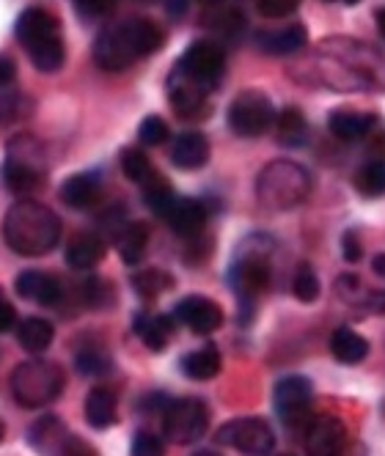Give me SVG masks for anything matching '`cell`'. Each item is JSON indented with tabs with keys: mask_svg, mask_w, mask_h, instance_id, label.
I'll list each match as a JSON object with an SVG mask.
<instances>
[{
	"mask_svg": "<svg viewBox=\"0 0 385 456\" xmlns=\"http://www.w3.org/2000/svg\"><path fill=\"white\" fill-rule=\"evenodd\" d=\"M275 129L281 143H300L306 135V118L298 108H286L281 116H275Z\"/></svg>",
	"mask_w": 385,
	"mask_h": 456,
	"instance_id": "obj_33",
	"label": "cell"
},
{
	"mask_svg": "<svg viewBox=\"0 0 385 456\" xmlns=\"http://www.w3.org/2000/svg\"><path fill=\"white\" fill-rule=\"evenodd\" d=\"M201 22L220 37H240L245 30V14L234 4H207Z\"/></svg>",
	"mask_w": 385,
	"mask_h": 456,
	"instance_id": "obj_22",
	"label": "cell"
},
{
	"mask_svg": "<svg viewBox=\"0 0 385 456\" xmlns=\"http://www.w3.org/2000/svg\"><path fill=\"white\" fill-rule=\"evenodd\" d=\"M356 187L366 199H380L385 195V159H372L356 174Z\"/></svg>",
	"mask_w": 385,
	"mask_h": 456,
	"instance_id": "obj_31",
	"label": "cell"
},
{
	"mask_svg": "<svg viewBox=\"0 0 385 456\" xmlns=\"http://www.w3.org/2000/svg\"><path fill=\"white\" fill-rule=\"evenodd\" d=\"M184 6H187V0H168V12H171V17H182V14H184Z\"/></svg>",
	"mask_w": 385,
	"mask_h": 456,
	"instance_id": "obj_46",
	"label": "cell"
},
{
	"mask_svg": "<svg viewBox=\"0 0 385 456\" xmlns=\"http://www.w3.org/2000/svg\"><path fill=\"white\" fill-rule=\"evenodd\" d=\"M119 242V253L127 265H138L143 253H146V245H149V228L143 223H127L124 232L116 237Z\"/></svg>",
	"mask_w": 385,
	"mask_h": 456,
	"instance_id": "obj_29",
	"label": "cell"
},
{
	"mask_svg": "<svg viewBox=\"0 0 385 456\" xmlns=\"http://www.w3.org/2000/svg\"><path fill=\"white\" fill-rule=\"evenodd\" d=\"M192 456H220V453H217V451H196Z\"/></svg>",
	"mask_w": 385,
	"mask_h": 456,
	"instance_id": "obj_49",
	"label": "cell"
},
{
	"mask_svg": "<svg viewBox=\"0 0 385 456\" xmlns=\"http://www.w3.org/2000/svg\"><path fill=\"white\" fill-rule=\"evenodd\" d=\"M17 75V67H14V61L6 58V55H0V88L9 86Z\"/></svg>",
	"mask_w": 385,
	"mask_h": 456,
	"instance_id": "obj_45",
	"label": "cell"
},
{
	"mask_svg": "<svg viewBox=\"0 0 385 456\" xmlns=\"http://www.w3.org/2000/svg\"><path fill=\"white\" fill-rule=\"evenodd\" d=\"M311 396H314V387L306 377H283L275 390H273V402H275V410L283 420H300L306 412H308V404H311Z\"/></svg>",
	"mask_w": 385,
	"mask_h": 456,
	"instance_id": "obj_12",
	"label": "cell"
},
{
	"mask_svg": "<svg viewBox=\"0 0 385 456\" xmlns=\"http://www.w3.org/2000/svg\"><path fill=\"white\" fill-rule=\"evenodd\" d=\"M53 338H55V328L47 319H42V316H30V319H25L17 328V341L30 354L47 352Z\"/></svg>",
	"mask_w": 385,
	"mask_h": 456,
	"instance_id": "obj_25",
	"label": "cell"
},
{
	"mask_svg": "<svg viewBox=\"0 0 385 456\" xmlns=\"http://www.w3.org/2000/svg\"><path fill=\"white\" fill-rule=\"evenodd\" d=\"M232 286L240 291V297H256L270 286V258L265 248H250L237 256L232 267Z\"/></svg>",
	"mask_w": 385,
	"mask_h": 456,
	"instance_id": "obj_11",
	"label": "cell"
},
{
	"mask_svg": "<svg viewBox=\"0 0 385 456\" xmlns=\"http://www.w3.org/2000/svg\"><path fill=\"white\" fill-rule=\"evenodd\" d=\"M17 291L20 297L37 303V305H55L61 300V283L58 278L42 273V270H28L17 278Z\"/></svg>",
	"mask_w": 385,
	"mask_h": 456,
	"instance_id": "obj_16",
	"label": "cell"
},
{
	"mask_svg": "<svg viewBox=\"0 0 385 456\" xmlns=\"http://www.w3.org/2000/svg\"><path fill=\"white\" fill-rule=\"evenodd\" d=\"M374 116L372 113H361V110H333L331 118H328V126H331V133L333 138L339 141H361L372 133V126H374Z\"/></svg>",
	"mask_w": 385,
	"mask_h": 456,
	"instance_id": "obj_20",
	"label": "cell"
},
{
	"mask_svg": "<svg viewBox=\"0 0 385 456\" xmlns=\"http://www.w3.org/2000/svg\"><path fill=\"white\" fill-rule=\"evenodd\" d=\"M331 352L339 363L344 366H358L361 361H366V354H369V344L364 336H358L356 330H349V328H339L333 330L331 336Z\"/></svg>",
	"mask_w": 385,
	"mask_h": 456,
	"instance_id": "obj_23",
	"label": "cell"
},
{
	"mask_svg": "<svg viewBox=\"0 0 385 456\" xmlns=\"http://www.w3.org/2000/svg\"><path fill=\"white\" fill-rule=\"evenodd\" d=\"M372 267H374V273H377V275H385V253L374 256V265H372Z\"/></svg>",
	"mask_w": 385,
	"mask_h": 456,
	"instance_id": "obj_48",
	"label": "cell"
},
{
	"mask_svg": "<svg viewBox=\"0 0 385 456\" xmlns=\"http://www.w3.org/2000/svg\"><path fill=\"white\" fill-rule=\"evenodd\" d=\"M174 166L182 171H199L209 159V141L201 133H182L171 149Z\"/></svg>",
	"mask_w": 385,
	"mask_h": 456,
	"instance_id": "obj_19",
	"label": "cell"
},
{
	"mask_svg": "<svg viewBox=\"0 0 385 456\" xmlns=\"http://www.w3.org/2000/svg\"><path fill=\"white\" fill-rule=\"evenodd\" d=\"M174 328H176V319L174 316H166V314H141L135 319V330L138 336L143 338V344L154 352L166 349L171 336H174Z\"/></svg>",
	"mask_w": 385,
	"mask_h": 456,
	"instance_id": "obj_21",
	"label": "cell"
},
{
	"mask_svg": "<svg viewBox=\"0 0 385 456\" xmlns=\"http://www.w3.org/2000/svg\"><path fill=\"white\" fill-rule=\"evenodd\" d=\"M168 225L174 228V234L192 240L204 232L207 225V207L196 199H176V204L171 207V212L166 215Z\"/></svg>",
	"mask_w": 385,
	"mask_h": 456,
	"instance_id": "obj_15",
	"label": "cell"
},
{
	"mask_svg": "<svg viewBox=\"0 0 385 456\" xmlns=\"http://www.w3.org/2000/svg\"><path fill=\"white\" fill-rule=\"evenodd\" d=\"M17 39L28 50L30 63L45 75L58 72L63 67V61H67V47H63V39H61V25L45 9L34 6L20 14Z\"/></svg>",
	"mask_w": 385,
	"mask_h": 456,
	"instance_id": "obj_3",
	"label": "cell"
},
{
	"mask_svg": "<svg viewBox=\"0 0 385 456\" xmlns=\"http://www.w3.org/2000/svg\"><path fill=\"white\" fill-rule=\"evenodd\" d=\"M78 371L86 377H102L111 371V357L100 349V346H88L78 352Z\"/></svg>",
	"mask_w": 385,
	"mask_h": 456,
	"instance_id": "obj_34",
	"label": "cell"
},
{
	"mask_svg": "<svg viewBox=\"0 0 385 456\" xmlns=\"http://www.w3.org/2000/svg\"><path fill=\"white\" fill-rule=\"evenodd\" d=\"M47 176L45 168V149L37 138L20 135L9 143L6 149V162H4V184L17 192L28 195L42 187Z\"/></svg>",
	"mask_w": 385,
	"mask_h": 456,
	"instance_id": "obj_6",
	"label": "cell"
},
{
	"mask_svg": "<svg viewBox=\"0 0 385 456\" xmlns=\"http://www.w3.org/2000/svg\"><path fill=\"white\" fill-rule=\"evenodd\" d=\"M275 124V108L262 91H242L229 105V126L242 138H259Z\"/></svg>",
	"mask_w": 385,
	"mask_h": 456,
	"instance_id": "obj_9",
	"label": "cell"
},
{
	"mask_svg": "<svg viewBox=\"0 0 385 456\" xmlns=\"http://www.w3.org/2000/svg\"><path fill=\"white\" fill-rule=\"evenodd\" d=\"M306 42H308V34L300 22L278 28V30H262V34L256 37V45H259V50H265L267 55H292V53L303 50Z\"/></svg>",
	"mask_w": 385,
	"mask_h": 456,
	"instance_id": "obj_18",
	"label": "cell"
},
{
	"mask_svg": "<svg viewBox=\"0 0 385 456\" xmlns=\"http://www.w3.org/2000/svg\"><path fill=\"white\" fill-rule=\"evenodd\" d=\"M14 319H17V314L12 308V303L0 297V333H6L12 324H14Z\"/></svg>",
	"mask_w": 385,
	"mask_h": 456,
	"instance_id": "obj_44",
	"label": "cell"
},
{
	"mask_svg": "<svg viewBox=\"0 0 385 456\" xmlns=\"http://www.w3.org/2000/svg\"><path fill=\"white\" fill-rule=\"evenodd\" d=\"M86 420L94 429H108L116 423V396L108 387H94L86 396Z\"/></svg>",
	"mask_w": 385,
	"mask_h": 456,
	"instance_id": "obj_26",
	"label": "cell"
},
{
	"mask_svg": "<svg viewBox=\"0 0 385 456\" xmlns=\"http://www.w3.org/2000/svg\"><path fill=\"white\" fill-rule=\"evenodd\" d=\"M133 283H135V289L141 291L143 297H157L163 289H171L174 281H171L166 273H160V270H146V273L135 275Z\"/></svg>",
	"mask_w": 385,
	"mask_h": 456,
	"instance_id": "obj_36",
	"label": "cell"
},
{
	"mask_svg": "<svg viewBox=\"0 0 385 456\" xmlns=\"http://www.w3.org/2000/svg\"><path fill=\"white\" fill-rule=\"evenodd\" d=\"M25 113V94L0 91V126L14 124Z\"/></svg>",
	"mask_w": 385,
	"mask_h": 456,
	"instance_id": "obj_38",
	"label": "cell"
},
{
	"mask_svg": "<svg viewBox=\"0 0 385 456\" xmlns=\"http://www.w3.org/2000/svg\"><path fill=\"white\" fill-rule=\"evenodd\" d=\"M292 291L300 303H314L319 297V281H316V273L311 270V265L298 267L295 281H292Z\"/></svg>",
	"mask_w": 385,
	"mask_h": 456,
	"instance_id": "obj_35",
	"label": "cell"
},
{
	"mask_svg": "<svg viewBox=\"0 0 385 456\" xmlns=\"http://www.w3.org/2000/svg\"><path fill=\"white\" fill-rule=\"evenodd\" d=\"M61 456H96V453H94V448L86 440H80V437L72 435V437H63Z\"/></svg>",
	"mask_w": 385,
	"mask_h": 456,
	"instance_id": "obj_42",
	"label": "cell"
},
{
	"mask_svg": "<svg viewBox=\"0 0 385 456\" xmlns=\"http://www.w3.org/2000/svg\"><path fill=\"white\" fill-rule=\"evenodd\" d=\"M361 242H358V234L356 232H347L344 234V258H347V262H358V258H361Z\"/></svg>",
	"mask_w": 385,
	"mask_h": 456,
	"instance_id": "obj_43",
	"label": "cell"
},
{
	"mask_svg": "<svg viewBox=\"0 0 385 456\" xmlns=\"http://www.w3.org/2000/svg\"><path fill=\"white\" fill-rule=\"evenodd\" d=\"M168 88H171V108H174L179 116L190 118V116H196V113L204 110L207 91H201L199 86H190V83H184V80H179V77H171Z\"/></svg>",
	"mask_w": 385,
	"mask_h": 456,
	"instance_id": "obj_27",
	"label": "cell"
},
{
	"mask_svg": "<svg viewBox=\"0 0 385 456\" xmlns=\"http://www.w3.org/2000/svg\"><path fill=\"white\" fill-rule=\"evenodd\" d=\"M207 4H234V0H207Z\"/></svg>",
	"mask_w": 385,
	"mask_h": 456,
	"instance_id": "obj_51",
	"label": "cell"
},
{
	"mask_svg": "<svg viewBox=\"0 0 385 456\" xmlns=\"http://www.w3.org/2000/svg\"><path fill=\"white\" fill-rule=\"evenodd\" d=\"M130 456H166V448H163V440L152 432H141L135 435L133 440V451Z\"/></svg>",
	"mask_w": 385,
	"mask_h": 456,
	"instance_id": "obj_39",
	"label": "cell"
},
{
	"mask_svg": "<svg viewBox=\"0 0 385 456\" xmlns=\"http://www.w3.org/2000/svg\"><path fill=\"white\" fill-rule=\"evenodd\" d=\"M119 0H75V6L83 17L96 20V17H105L116 9Z\"/></svg>",
	"mask_w": 385,
	"mask_h": 456,
	"instance_id": "obj_41",
	"label": "cell"
},
{
	"mask_svg": "<svg viewBox=\"0 0 385 456\" xmlns=\"http://www.w3.org/2000/svg\"><path fill=\"white\" fill-rule=\"evenodd\" d=\"M209 410L201 399H179L166 407L163 429L166 437L176 445H190L207 435Z\"/></svg>",
	"mask_w": 385,
	"mask_h": 456,
	"instance_id": "obj_8",
	"label": "cell"
},
{
	"mask_svg": "<svg viewBox=\"0 0 385 456\" xmlns=\"http://www.w3.org/2000/svg\"><path fill=\"white\" fill-rule=\"evenodd\" d=\"M166 42V34L152 20H130L102 30L94 42V61L105 72H121L135 61L157 53Z\"/></svg>",
	"mask_w": 385,
	"mask_h": 456,
	"instance_id": "obj_1",
	"label": "cell"
},
{
	"mask_svg": "<svg viewBox=\"0 0 385 456\" xmlns=\"http://www.w3.org/2000/svg\"><path fill=\"white\" fill-rule=\"evenodd\" d=\"M63 382H67V377H63L58 363L28 361V363H20L12 374V394L22 407L34 410V407H45L55 402L63 390Z\"/></svg>",
	"mask_w": 385,
	"mask_h": 456,
	"instance_id": "obj_5",
	"label": "cell"
},
{
	"mask_svg": "<svg viewBox=\"0 0 385 456\" xmlns=\"http://www.w3.org/2000/svg\"><path fill=\"white\" fill-rule=\"evenodd\" d=\"M105 256V242L96 234H78L70 245H67V262L75 270H91L102 262Z\"/></svg>",
	"mask_w": 385,
	"mask_h": 456,
	"instance_id": "obj_24",
	"label": "cell"
},
{
	"mask_svg": "<svg viewBox=\"0 0 385 456\" xmlns=\"http://www.w3.org/2000/svg\"><path fill=\"white\" fill-rule=\"evenodd\" d=\"M138 141L143 146H160L168 141V124L160 118V116H149L143 118L141 129H138Z\"/></svg>",
	"mask_w": 385,
	"mask_h": 456,
	"instance_id": "obj_37",
	"label": "cell"
},
{
	"mask_svg": "<svg viewBox=\"0 0 385 456\" xmlns=\"http://www.w3.org/2000/svg\"><path fill=\"white\" fill-rule=\"evenodd\" d=\"M300 0H256V9L265 17H273V20H281L286 14H292L298 9Z\"/></svg>",
	"mask_w": 385,
	"mask_h": 456,
	"instance_id": "obj_40",
	"label": "cell"
},
{
	"mask_svg": "<svg viewBox=\"0 0 385 456\" xmlns=\"http://www.w3.org/2000/svg\"><path fill=\"white\" fill-rule=\"evenodd\" d=\"M174 319L182 322L192 333L209 336L223 324V308L209 297H184L174 308Z\"/></svg>",
	"mask_w": 385,
	"mask_h": 456,
	"instance_id": "obj_13",
	"label": "cell"
},
{
	"mask_svg": "<svg viewBox=\"0 0 385 456\" xmlns=\"http://www.w3.org/2000/svg\"><path fill=\"white\" fill-rule=\"evenodd\" d=\"M374 22H377L380 37L385 39V9H377V12H374Z\"/></svg>",
	"mask_w": 385,
	"mask_h": 456,
	"instance_id": "obj_47",
	"label": "cell"
},
{
	"mask_svg": "<svg viewBox=\"0 0 385 456\" xmlns=\"http://www.w3.org/2000/svg\"><path fill=\"white\" fill-rule=\"evenodd\" d=\"M4 237L20 256H45L61 240V220L50 207L22 199L6 212Z\"/></svg>",
	"mask_w": 385,
	"mask_h": 456,
	"instance_id": "obj_2",
	"label": "cell"
},
{
	"mask_svg": "<svg viewBox=\"0 0 385 456\" xmlns=\"http://www.w3.org/2000/svg\"><path fill=\"white\" fill-rule=\"evenodd\" d=\"M102 199V184L94 174H75L63 182L61 187V201L72 209H91Z\"/></svg>",
	"mask_w": 385,
	"mask_h": 456,
	"instance_id": "obj_17",
	"label": "cell"
},
{
	"mask_svg": "<svg viewBox=\"0 0 385 456\" xmlns=\"http://www.w3.org/2000/svg\"><path fill=\"white\" fill-rule=\"evenodd\" d=\"M308 190H311L308 171L289 159L270 162L259 174V182H256V195L270 209H292L306 199Z\"/></svg>",
	"mask_w": 385,
	"mask_h": 456,
	"instance_id": "obj_4",
	"label": "cell"
},
{
	"mask_svg": "<svg viewBox=\"0 0 385 456\" xmlns=\"http://www.w3.org/2000/svg\"><path fill=\"white\" fill-rule=\"evenodd\" d=\"M143 199H146V207L160 217H166L171 212V207L176 204V195H174L171 184L157 174L143 184Z\"/></svg>",
	"mask_w": 385,
	"mask_h": 456,
	"instance_id": "obj_30",
	"label": "cell"
},
{
	"mask_svg": "<svg viewBox=\"0 0 385 456\" xmlns=\"http://www.w3.org/2000/svg\"><path fill=\"white\" fill-rule=\"evenodd\" d=\"M223 69H226V53H223V47L209 39H201L184 50V55L174 67V77L190 86H199L201 91L209 94L220 83Z\"/></svg>",
	"mask_w": 385,
	"mask_h": 456,
	"instance_id": "obj_7",
	"label": "cell"
},
{
	"mask_svg": "<svg viewBox=\"0 0 385 456\" xmlns=\"http://www.w3.org/2000/svg\"><path fill=\"white\" fill-rule=\"evenodd\" d=\"M121 171H124L127 179L135 182V184H141V187L154 176V168H152L149 157H146L141 149H135V146H130V149H124V151H121Z\"/></svg>",
	"mask_w": 385,
	"mask_h": 456,
	"instance_id": "obj_32",
	"label": "cell"
},
{
	"mask_svg": "<svg viewBox=\"0 0 385 456\" xmlns=\"http://www.w3.org/2000/svg\"><path fill=\"white\" fill-rule=\"evenodd\" d=\"M220 445H232L245 456H267L275 448V435L270 423L262 418H237L220 427L217 437Z\"/></svg>",
	"mask_w": 385,
	"mask_h": 456,
	"instance_id": "obj_10",
	"label": "cell"
},
{
	"mask_svg": "<svg viewBox=\"0 0 385 456\" xmlns=\"http://www.w3.org/2000/svg\"><path fill=\"white\" fill-rule=\"evenodd\" d=\"M182 371H184L190 379H199V382L217 377V371H220V352H217L212 344H207V346H201V349H196V352L184 354Z\"/></svg>",
	"mask_w": 385,
	"mask_h": 456,
	"instance_id": "obj_28",
	"label": "cell"
},
{
	"mask_svg": "<svg viewBox=\"0 0 385 456\" xmlns=\"http://www.w3.org/2000/svg\"><path fill=\"white\" fill-rule=\"evenodd\" d=\"M344 448V423L336 418H319L306 432L308 456H339Z\"/></svg>",
	"mask_w": 385,
	"mask_h": 456,
	"instance_id": "obj_14",
	"label": "cell"
},
{
	"mask_svg": "<svg viewBox=\"0 0 385 456\" xmlns=\"http://www.w3.org/2000/svg\"><path fill=\"white\" fill-rule=\"evenodd\" d=\"M344 4H358V0H344Z\"/></svg>",
	"mask_w": 385,
	"mask_h": 456,
	"instance_id": "obj_52",
	"label": "cell"
},
{
	"mask_svg": "<svg viewBox=\"0 0 385 456\" xmlns=\"http://www.w3.org/2000/svg\"><path fill=\"white\" fill-rule=\"evenodd\" d=\"M4 437H6V427H4V420H0V443H4Z\"/></svg>",
	"mask_w": 385,
	"mask_h": 456,
	"instance_id": "obj_50",
	"label": "cell"
}]
</instances>
